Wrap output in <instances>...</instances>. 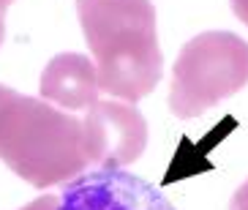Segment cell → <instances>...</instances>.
<instances>
[{"label":"cell","mask_w":248,"mask_h":210,"mask_svg":"<svg viewBox=\"0 0 248 210\" xmlns=\"http://www.w3.org/2000/svg\"><path fill=\"white\" fill-rule=\"evenodd\" d=\"M82 129H85V150L90 164H98L101 169L134 164L147 147L145 115L125 101L98 98L85 112Z\"/></svg>","instance_id":"obj_4"},{"label":"cell","mask_w":248,"mask_h":210,"mask_svg":"<svg viewBox=\"0 0 248 210\" xmlns=\"http://www.w3.org/2000/svg\"><path fill=\"white\" fill-rule=\"evenodd\" d=\"M82 33L104 93L139 101L164 77L155 6L150 0H77Z\"/></svg>","instance_id":"obj_1"},{"label":"cell","mask_w":248,"mask_h":210,"mask_svg":"<svg viewBox=\"0 0 248 210\" xmlns=\"http://www.w3.org/2000/svg\"><path fill=\"white\" fill-rule=\"evenodd\" d=\"M41 98L66 112H88L98 101V68L88 55L60 52L41 71Z\"/></svg>","instance_id":"obj_6"},{"label":"cell","mask_w":248,"mask_h":210,"mask_svg":"<svg viewBox=\"0 0 248 210\" xmlns=\"http://www.w3.org/2000/svg\"><path fill=\"white\" fill-rule=\"evenodd\" d=\"M0 161L33 189L71 183L90 164L82 120L0 85Z\"/></svg>","instance_id":"obj_2"},{"label":"cell","mask_w":248,"mask_h":210,"mask_svg":"<svg viewBox=\"0 0 248 210\" xmlns=\"http://www.w3.org/2000/svg\"><path fill=\"white\" fill-rule=\"evenodd\" d=\"M232 3V11H234V16L243 22L248 28V0H229Z\"/></svg>","instance_id":"obj_9"},{"label":"cell","mask_w":248,"mask_h":210,"mask_svg":"<svg viewBox=\"0 0 248 210\" xmlns=\"http://www.w3.org/2000/svg\"><path fill=\"white\" fill-rule=\"evenodd\" d=\"M55 210H175V205L125 169H95L66 183Z\"/></svg>","instance_id":"obj_5"},{"label":"cell","mask_w":248,"mask_h":210,"mask_svg":"<svg viewBox=\"0 0 248 210\" xmlns=\"http://www.w3.org/2000/svg\"><path fill=\"white\" fill-rule=\"evenodd\" d=\"M11 3H14V0H0V14H3V11H6V8L11 6Z\"/></svg>","instance_id":"obj_10"},{"label":"cell","mask_w":248,"mask_h":210,"mask_svg":"<svg viewBox=\"0 0 248 210\" xmlns=\"http://www.w3.org/2000/svg\"><path fill=\"white\" fill-rule=\"evenodd\" d=\"M3 36H6V25H3V14H0V44H3Z\"/></svg>","instance_id":"obj_11"},{"label":"cell","mask_w":248,"mask_h":210,"mask_svg":"<svg viewBox=\"0 0 248 210\" xmlns=\"http://www.w3.org/2000/svg\"><path fill=\"white\" fill-rule=\"evenodd\" d=\"M58 202H60V196H55V194H44V196H38V199L28 202L25 208H19V210H55V208H58Z\"/></svg>","instance_id":"obj_7"},{"label":"cell","mask_w":248,"mask_h":210,"mask_svg":"<svg viewBox=\"0 0 248 210\" xmlns=\"http://www.w3.org/2000/svg\"><path fill=\"white\" fill-rule=\"evenodd\" d=\"M229 210H248V180H243L237 186V191L229 199Z\"/></svg>","instance_id":"obj_8"},{"label":"cell","mask_w":248,"mask_h":210,"mask_svg":"<svg viewBox=\"0 0 248 210\" xmlns=\"http://www.w3.org/2000/svg\"><path fill=\"white\" fill-rule=\"evenodd\" d=\"M248 85V41L232 30H204L180 49L172 68L169 112L199 117Z\"/></svg>","instance_id":"obj_3"}]
</instances>
